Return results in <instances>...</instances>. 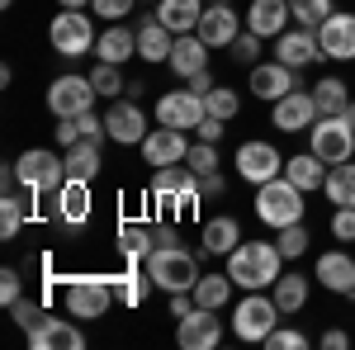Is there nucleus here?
Wrapping results in <instances>:
<instances>
[{"label":"nucleus","instance_id":"49","mask_svg":"<svg viewBox=\"0 0 355 350\" xmlns=\"http://www.w3.org/2000/svg\"><path fill=\"white\" fill-rule=\"evenodd\" d=\"M10 313H15V322L24 326V331H28L33 322H38V317H43V308H38V303H28V298H19V303H15Z\"/></svg>","mask_w":355,"mask_h":350},{"label":"nucleus","instance_id":"20","mask_svg":"<svg viewBox=\"0 0 355 350\" xmlns=\"http://www.w3.org/2000/svg\"><path fill=\"white\" fill-rule=\"evenodd\" d=\"M209 48H232V38L242 33L237 28V10L227 5V0H214V5H204V15H199V28H194Z\"/></svg>","mask_w":355,"mask_h":350},{"label":"nucleus","instance_id":"5","mask_svg":"<svg viewBox=\"0 0 355 350\" xmlns=\"http://www.w3.org/2000/svg\"><path fill=\"white\" fill-rule=\"evenodd\" d=\"M279 317H284V313H279L275 294H266V289H246V298L237 303V313H232V336L261 341V346H266V336L275 331Z\"/></svg>","mask_w":355,"mask_h":350},{"label":"nucleus","instance_id":"39","mask_svg":"<svg viewBox=\"0 0 355 350\" xmlns=\"http://www.w3.org/2000/svg\"><path fill=\"white\" fill-rule=\"evenodd\" d=\"M289 15H294V24L318 28L331 15V0H289Z\"/></svg>","mask_w":355,"mask_h":350},{"label":"nucleus","instance_id":"6","mask_svg":"<svg viewBox=\"0 0 355 350\" xmlns=\"http://www.w3.org/2000/svg\"><path fill=\"white\" fill-rule=\"evenodd\" d=\"M308 152H318L327 166H341L355 157V128L341 114H322L313 128H308Z\"/></svg>","mask_w":355,"mask_h":350},{"label":"nucleus","instance_id":"34","mask_svg":"<svg viewBox=\"0 0 355 350\" xmlns=\"http://www.w3.org/2000/svg\"><path fill=\"white\" fill-rule=\"evenodd\" d=\"M275 303H279V313H284V317H289V313H299L303 303H308V279H303L299 270L275 279Z\"/></svg>","mask_w":355,"mask_h":350},{"label":"nucleus","instance_id":"32","mask_svg":"<svg viewBox=\"0 0 355 350\" xmlns=\"http://www.w3.org/2000/svg\"><path fill=\"white\" fill-rule=\"evenodd\" d=\"M232 289H237V284H232V274H227V270H223V274H199V284H194V303H199V308H227V298H232Z\"/></svg>","mask_w":355,"mask_h":350},{"label":"nucleus","instance_id":"31","mask_svg":"<svg viewBox=\"0 0 355 350\" xmlns=\"http://www.w3.org/2000/svg\"><path fill=\"white\" fill-rule=\"evenodd\" d=\"M199 15H204V0H162L157 5V19L171 33H194L199 28Z\"/></svg>","mask_w":355,"mask_h":350},{"label":"nucleus","instance_id":"19","mask_svg":"<svg viewBox=\"0 0 355 350\" xmlns=\"http://www.w3.org/2000/svg\"><path fill=\"white\" fill-rule=\"evenodd\" d=\"M185 152H190V137H185V128H152V133L142 137V157H147V166H180L185 161Z\"/></svg>","mask_w":355,"mask_h":350},{"label":"nucleus","instance_id":"14","mask_svg":"<svg viewBox=\"0 0 355 350\" xmlns=\"http://www.w3.org/2000/svg\"><path fill=\"white\" fill-rule=\"evenodd\" d=\"M318 43H322L327 62H355V15L331 10L327 19L318 24Z\"/></svg>","mask_w":355,"mask_h":350},{"label":"nucleus","instance_id":"50","mask_svg":"<svg viewBox=\"0 0 355 350\" xmlns=\"http://www.w3.org/2000/svg\"><path fill=\"white\" fill-rule=\"evenodd\" d=\"M227 180H223V170H209V175H199V199H218Z\"/></svg>","mask_w":355,"mask_h":350},{"label":"nucleus","instance_id":"13","mask_svg":"<svg viewBox=\"0 0 355 350\" xmlns=\"http://www.w3.org/2000/svg\"><path fill=\"white\" fill-rule=\"evenodd\" d=\"M175 341H180V350H218V346H223L218 308H194L190 317H180V326H175Z\"/></svg>","mask_w":355,"mask_h":350},{"label":"nucleus","instance_id":"16","mask_svg":"<svg viewBox=\"0 0 355 350\" xmlns=\"http://www.w3.org/2000/svg\"><path fill=\"white\" fill-rule=\"evenodd\" d=\"M204 114H209L204 95H194V90H166L157 100V123H166V128H199Z\"/></svg>","mask_w":355,"mask_h":350},{"label":"nucleus","instance_id":"7","mask_svg":"<svg viewBox=\"0 0 355 350\" xmlns=\"http://www.w3.org/2000/svg\"><path fill=\"white\" fill-rule=\"evenodd\" d=\"M95 24H90V15H81V10H62V15H53V24H48V43H53V53L62 57H85L95 53Z\"/></svg>","mask_w":355,"mask_h":350},{"label":"nucleus","instance_id":"11","mask_svg":"<svg viewBox=\"0 0 355 350\" xmlns=\"http://www.w3.org/2000/svg\"><path fill=\"white\" fill-rule=\"evenodd\" d=\"M318 119H322V114H318L313 90H289L284 100H275V105H270V123L279 128V133H308Z\"/></svg>","mask_w":355,"mask_h":350},{"label":"nucleus","instance_id":"17","mask_svg":"<svg viewBox=\"0 0 355 350\" xmlns=\"http://www.w3.org/2000/svg\"><path fill=\"white\" fill-rule=\"evenodd\" d=\"M289 90H303L299 85V71L294 67H284V62H256L251 67V95L256 100H284Z\"/></svg>","mask_w":355,"mask_h":350},{"label":"nucleus","instance_id":"2","mask_svg":"<svg viewBox=\"0 0 355 350\" xmlns=\"http://www.w3.org/2000/svg\"><path fill=\"white\" fill-rule=\"evenodd\" d=\"M147 274L152 284L166 289V294H194L199 284V265H194V251H185L180 242H162L152 256H147Z\"/></svg>","mask_w":355,"mask_h":350},{"label":"nucleus","instance_id":"57","mask_svg":"<svg viewBox=\"0 0 355 350\" xmlns=\"http://www.w3.org/2000/svg\"><path fill=\"white\" fill-rule=\"evenodd\" d=\"M0 5H5V10H10V5H15V0H0Z\"/></svg>","mask_w":355,"mask_h":350},{"label":"nucleus","instance_id":"53","mask_svg":"<svg viewBox=\"0 0 355 350\" xmlns=\"http://www.w3.org/2000/svg\"><path fill=\"white\" fill-rule=\"evenodd\" d=\"M322 346H327V350H346V346H351V336H346L341 326H327V331H322Z\"/></svg>","mask_w":355,"mask_h":350},{"label":"nucleus","instance_id":"48","mask_svg":"<svg viewBox=\"0 0 355 350\" xmlns=\"http://www.w3.org/2000/svg\"><path fill=\"white\" fill-rule=\"evenodd\" d=\"M331 237L336 242H355V209H336L331 213Z\"/></svg>","mask_w":355,"mask_h":350},{"label":"nucleus","instance_id":"55","mask_svg":"<svg viewBox=\"0 0 355 350\" xmlns=\"http://www.w3.org/2000/svg\"><path fill=\"white\" fill-rule=\"evenodd\" d=\"M57 5H62V10H85L90 0H57Z\"/></svg>","mask_w":355,"mask_h":350},{"label":"nucleus","instance_id":"36","mask_svg":"<svg viewBox=\"0 0 355 350\" xmlns=\"http://www.w3.org/2000/svg\"><path fill=\"white\" fill-rule=\"evenodd\" d=\"M119 251H123L128 261H142V256H152L157 246H152V232H147L142 222H123V227H119Z\"/></svg>","mask_w":355,"mask_h":350},{"label":"nucleus","instance_id":"43","mask_svg":"<svg viewBox=\"0 0 355 350\" xmlns=\"http://www.w3.org/2000/svg\"><path fill=\"white\" fill-rule=\"evenodd\" d=\"M90 85H95L105 100H114V95L123 90V76H119V67H114V62H100V67L90 71Z\"/></svg>","mask_w":355,"mask_h":350},{"label":"nucleus","instance_id":"38","mask_svg":"<svg viewBox=\"0 0 355 350\" xmlns=\"http://www.w3.org/2000/svg\"><path fill=\"white\" fill-rule=\"evenodd\" d=\"M114 284V298L119 303H128V308H137V303H147V289H152V274L142 279V274H119V279H110Z\"/></svg>","mask_w":355,"mask_h":350},{"label":"nucleus","instance_id":"35","mask_svg":"<svg viewBox=\"0 0 355 350\" xmlns=\"http://www.w3.org/2000/svg\"><path fill=\"white\" fill-rule=\"evenodd\" d=\"M313 100H318V114H341V109L351 105V90L341 76H327V81L313 85Z\"/></svg>","mask_w":355,"mask_h":350},{"label":"nucleus","instance_id":"28","mask_svg":"<svg viewBox=\"0 0 355 350\" xmlns=\"http://www.w3.org/2000/svg\"><path fill=\"white\" fill-rule=\"evenodd\" d=\"M57 218L71 222V227H81L90 218V180H67L57 189Z\"/></svg>","mask_w":355,"mask_h":350},{"label":"nucleus","instance_id":"1","mask_svg":"<svg viewBox=\"0 0 355 350\" xmlns=\"http://www.w3.org/2000/svg\"><path fill=\"white\" fill-rule=\"evenodd\" d=\"M284 256L275 242H242L227 256V274L237 289H275V279L284 274Z\"/></svg>","mask_w":355,"mask_h":350},{"label":"nucleus","instance_id":"46","mask_svg":"<svg viewBox=\"0 0 355 350\" xmlns=\"http://www.w3.org/2000/svg\"><path fill=\"white\" fill-rule=\"evenodd\" d=\"M137 0H90V15H100V19H110V24H119L123 15H133Z\"/></svg>","mask_w":355,"mask_h":350},{"label":"nucleus","instance_id":"29","mask_svg":"<svg viewBox=\"0 0 355 350\" xmlns=\"http://www.w3.org/2000/svg\"><path fill=\"white\" fill-rule=\"evenodd\" d=\"M100 170H105V157L95 137H81L76 147H67V180H95Z\"/></svg>","mask_w":355,"mask_h":350},{"label":"nucleus","instance_id":"4","mask_svg":"<svg viewBox=\"0 0 355 350\" xmlns=\"http://www.w3.org/2000/svg\"><path fill=\"white\" fill-rule=\"evenodd\" d=\"M15 175L28 194H57L67 185V157L53 147H28L24 157L15 161Z\"/></svg>","mask_w":355,"mask_h":350},{"label":"nucleus","instance_id":"15","mask_svg":"<svg viewBox=\"0 0 355 350\" xmlns=\"http://www.w3.org/2000/svg\"><path fill=\"white\" fill-rule=\"evenodd\" d=\"M275 62H284V67H313V62H322V43H318V28H284L279 38H275Z\"/></svg>","mask_w":355,"mask_h":350},{"label":"nucleus","instance_id":"42","mask_svg":"<svg viewBox=\"0 0 355 350\" xmlns=\"http://www.w3.org/2000/svg\"><path fill=\"white\" fill-rule=\"evenodd\" d=\"M19 227H24V204H19L15 194H5V199H0V237L10 242Z\"/></svg>","mask_w":355,"mask_h":350},{"label":"nucleus","instance_id":"22","mask_svg":"<svg viewBox=\"0 0 355 350\" xmlns=\"http://www.w3.org/2000/svg\"><path fill=\"white\" fill-rule=\"evenodd\" d=\"M28 346L33 350H81L85 336L67 317H38V322L28 326Z\"/></svg>","mask_w":355,"mask_h":350},{"label":"nucleus","instance_id":"21","mask_svg":"<svg viewBox=\"0 0 355 350\" xmlns=\"http://www.w3.org/2000/svg\"><path fill=\"white\" fill-rule=\"evenodd\" d=\"M105 128H110V142L133 147V142H142V137H147V114H142V105L119 100V105L105 109Z\"/></svg>","mask_w":355,"mask_h":350},{"label":"nucleus","instance_id":"51","mask_svg":"<svg viewBox=\"0 0 355 350\" xmlns=\"http://www.w3.org/2000/svg\"><path fill=\"white\" fill-rule=\"evenodd\" d=\"M81 142V123L76 119H57V147H76Z\"/></svg>","mask_w":355,"mask_h":350},{"label":"nucleus","instance_id":"9","mask_svg":"<svg viewBox=\"0 0 355 350\" xmlns=\"http://www.w3.org/2000/svg\"><path fill=\"white\" fill-rule=\"evenodd\" d=\"M95 100H100V90L90 85V76H57L53 85H48V109H53V119H81V114H90L95 109Z\"/></svg>","mask_w":355,"mask_h":350},{"label":"nucleus","instance_id":"24","mask_svg":"<svg viewBox=\"0 0 355 350\" xmlns=\"http://www.w3.org/2000/svg\"><path fill=\"white\" fill-rule=\"evenodd\" d=\"M289 0H251V10H246V28L251 33H261V38H279L284 28H289Z\"/></svg>","mask_w":355,"mask_h":350},{"label":"nucleus","instance_id":"33","mask_svg":"<svg viewBox=\"0 0 355 350\" xmlns=\"http://www.w3.org/2000/svg\"><path fill=\"white\" fill-rule=\"evenodd\" d=\"M322 194H327L336 209H355V166L341 161L327 170V185H322Z\"/></svg>","mask_w":355,"mask_h":350},{"label":"nucleus","instance_id":"37","mask_svg":"<svg viewBox=\"0 0 355 350\" xmlns=\"http://www.w3.org/2000/svg\"><path fill=\"white\" fill-rule=\"evenodd\" d=\"M204 109H209L214 119H223V123H227V119H237V109H242V95H237L232 85H214V90L204 95Z\"/></svg>","mask_w":355,"mask_h":350},{"label":"nucleus","instance_id":"45","mask_svg":"<svg viewBox=\"0 0 355 350\" xmlns=\"http://www.w3.org/2000/svg\"><path fill=\"white\" fill-rule=\"evenodd\" d=\"M266 346H270V350H303V346H308V336H303L299 326H275L270 336H266Z\"/></svg>","mask_w":355,"mask_h":350},{"label":"nucleus","instance_id":"56","mask_svg":"<svg viewBox=\"0 0 355 350\" xmlns=\"http://www.w3.org/2000/svg\"><path fill=\"white\" fill-rule=\"evenodd\" d=\"M341 119H346V123H351V128H355V100H351V105H346V109H341Z\"/></svg>","mask_w":355,"mask_h":350},{"label":"nucleus","instance_id":"30","mask_svg":"<svg viewBox=\"0 0 355 350\" xmlns=\"http://www.w3.org/2000/svg\"><path fill=\"white\" fill-rule=\"evenodd\" d=\"M242 246V222L237 218H209L204 222V251H214V256H232Z\"/></svg>","mask_w":355,"mask_h":350},{"label":"nucleus","instance_id":"27","mask_svg":"<svg viewBox=\"0 0 355 350\" xmlns=\"http://www.w3.org/2000/svg\"><path fill=\"white\" fill-rule=\"evenodd\" d=\"M171 48H175V33L162 19H142V28H137V57L142 62H171Z\"/></svg>","mask_w":355,"mask_h":350},{"label":"nucleus","instance_id":"12","mask_svg":"<svg viewBox=\"0 0 355 350\" xmlns=\"http://www.w3.org/2000/svg\"><path fill=\"white\" fill-rule=\"evenodd\" d=\"M232 166H237V175H242L246 185H266L275 175H284V157L275 152L270 142H242Z\"/></svg>","mask_w":355,"mask_h":350},{"label":"nucleus","instance_id":"8","mask_svg":"<svg viewBox=\"0 0 355 350\" xmlns=\"http://www.w3.org/2000/svg\"><path fill=\"white\" fill-rule=\"evenodd\" d=\"M147 194L157 199V204H175V209H194L199 204V175H194L190 166H157L152 170V185Z\"/></svg>","mask_w":355,"mask_h":350},{"label":"nucleus","instance_id":"47","mask_svg":"<svg viewBox=\"0 0 355 350\" xmlns=\"http://www.w3.org/2000/svg\"><path fill=\"white\" fill-rule=\"evenodd\" d=\"M19 298H24V279H19L15 270H0V303H5V308H15Z\"/></svg>","mask_w":355,"mask_h":350},{"label":"nucleus","instance_id":"10","mask_svg":"<svg viewBox=\"0 0 355 350\" xmlns=\"http://www.w3.org/2000/svg\"><path fill=\"white\" fill-rule=\"evenodd\" d=\"M110 303H114L110 279H71V284H67V313H71V317L95 322V317L110 313Z\"/></svg>","mask_w":355,"mask_h":350},{"label":"nucleus","instance_id":"41","mask_svg":"<svg viewBox=\"0 0 355 350\" xmlns=\"http://www.w3.org/2000/svg\"><path fill=\"white\" fill-rule=\"evenodd\" d=\"M275 246H279V256H284V261H299L303 251H308V227H303V222H294V227H279Z\"/></svg>","mask_w":355,"mask_h":350},{"label":"nucleus","instance_id":"26","mask_svg":"<svg viewBox=\"0 0 355 350\" xmlns=\"http://www.w3.org/2000/svg\"><path fill=\"white\" fill-rule=\"evenodd\" d=\"M95 57L100 62H114V67H123L128 57H137V33L123 24H110L100 38H95Z\"/></svg>","mask_w":355,"mask_h":350},{"label":"nucleus","instance_id":"54","mask_svg":"<svg viewBox=\"0 0 355 350\" xmlns=\"http://www.w3.org/2000/svg\"><path fill=\"white\" fill-rule=\"evenodd\" d=\"M190 90H194V95H209V90H214V76H209V71L190 76Z\"/></svg>","mask_w":355,"mask_h":350},{"label":"nucleus","instance_id":"18","mask_svg":"<svg viewBox=\"0 0 355 350\" xmlns=\"http://www.w3.org/2000/svg\"><path fill=\"white\" fill-rule=\"evenodd\" d=\"M313 279H318L327 294L355 298V256H346V251H322V256H318V270H313Z\"/></svg>","mask_w":355,"mask_h":350},{"label":"nucleus","instance_id":"23","mask_svg":"<svg viewBox=\"0 0 355 350\" xmlns=\"http://www.w3.org/2000/svg\"><path fill=\"white\" fill-rule=\"evenodd\" d=\"M209 43L199 38V33H175V48H171V71L180 76V81H190V76H199V71H209Z\"/></svg>","mask_w":355,"mask_h":350},{"label":"nucleus","instance_id":"40","mask_svg":"<svg viewBox=\"0 0 355 350\" xmlns=\"http://www.w3.org/2000/svg\"><path fill=\"white\" fill-rule=\"evenodd\" d=\"M185 166H190L194 175H209V170H218V142H190V152H185Z\"/></svg>","mask_w":355,"mask_h":350},{"label":"nucleus","instance_id":"3","mask_svg":"<svg viewBox=\"0 0 355 350\" xmlns=\"http://www.w3.org/2000/svg\"><path fill=\"white\" fill-rule=\"evenodd\" d=\"M303 189L289 180V175H275V180H266V185H256V218L266 222V227H294V222H303Z\"/></svg>","mask_w":355,"mask_h":350},{"label":"nucleus","instance_id":"25","mask_svg":"<svg viewBox=\"0 0 355 350\" xmlns=\"http://www.w3.org/2000/svg\"><path fill=\"white\" fill-rule=\"evenodd\" d=\"M284 175L308 194V189L327 185V161H322L318 152H294V157H284Z\"/></svg>","mask_w":355,"mask_h":350},{"label":"nucleus","instance_id":"44","mask_svg":"<svg viewBox=\"0 0 355 350\" xmlns=\"http://www.w3.org/2000/svg\"><path fill=\"white\" fill-rule=\"evenodd\" d=\"M256 53H261V33H237L232 38V62H242V67H256Z\"/></svg>","mask_w":355,"mask_h":350},{"label":"nucleus","instance_id":"58","mask_svg":"<svg viewBox=\"0 0 355 350\" xmlns=\"http://www.w3.org/2000/svg\"><path fill=\"white\" fill-rule=\"evenodd\" d=\"M152 5H162V0H152Z\"/></svg>","mask_w":355,"mask_h":350},{"label":"nucleus","instance_id":"52","mask_svg":"<svg viewBox=\"0 0 355 350\" xmlns=\"http://www.w3.org/2000/svg\"><path fill=\"white\" fill-rule=\"evenodd\" d=\"M194 133L204 137V142H218V137H223V119H214V114H204V123H199Z\"/></svg>","mask_w":355,"mask_h":350}]
</instances>
